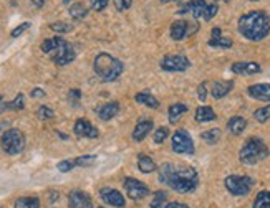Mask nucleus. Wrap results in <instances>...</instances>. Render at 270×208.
<instances>
[{"mask_svg":"<svg viewBox=\"0 0 270 208\" xmlns=\"http://www.w3.org/2000/svg\"><path fill=\"white\" fill-rule=\"evenodd\" d=\"M221 136H222L221 129L214 127V129H209V131H204L201 134V139H202L204 142H207V144L214 146V144H217V142H219Z\"/></svg>","mask_w":270,"mask_h":208,"instance_id":"28","label":"nucleus"},{"mask_svg":"<svg viewBox=\"0 0 270 208\" xmlns=\"http://www.w3.org/2000/svg\"><path fill=\"white\" fill-rule=\"evenodd\" d=\"M159 182L177 193H189L197 188L199 175L193 167H177L172 164H164L159 168Z\"/></svg>","mask_w":270,"mask_h":208,"instance_id":"1","label":"nucleus"},{"mask_svg":"<svg viewBox=\"0 0 270 208\" xmlns=\"http://www.w3.org/2000/svg\"><path fill=\"white\" fill-rule=\"evenodd\" d=\"M224 185L236 197H245V195L250 193L252 187H254V180L245 175H229L224 180Z\"/></svg>","mask_w":270,"mask_h":208,"instance_id":"6","label":"nucleus"},{"mask_svg":"<svg viewBox=\"0 0 270 208\" xmlns=\"http://www.w3.org/2000/svg\"><path fill=\"white\" fill-rule=\"evenodd\" d=\"M166 208H189L186 205V203H179V202H172L169 203V205H166Z\"/></svg>","mask_w":270,"mask_h":208,"instance_id":"47","label":"nucleus"},{"mask_svg":"<svg viewBox=\"0 0 270 208\" xmlns=\"http://www.w3.org/2000/svg\"><path fill=\"white\" fill-rule=\"evenodd\" d=\"M138 168L141 170L143 173H151L156 170V164L149 155H145V154H139L138 155Z\"/></svg>","mask_w":270,"mask_h":208,"instance_id":"25","label":"nucleus"},{"mask_svg":"<svg viewBox=\"0 0 270 208\" xmlns=\"http://www.w3.org/2000/svg\"><path fill=\"white\" fill-rule=\"evenodd\" d=\"M37 116H38V119H42V121H49V119H53L55 112L53 109H50L49 106H40L37 111Z\"/></svg>","mask_w":270,"mask_h":208,"instance_id":"36","label":"nucleus"},{"mask_svg":"<svg viewBox=\"0 0 270 208\" xmlns=\"http://www.w3.org/2000/svg\"><path fill=\"white\" fill-rule=\"evenodd\" d=\"M206 7H207V2H206V0H189L187 3H184V5L179 7L177 14H179V15L193 14L194 19H202Z\"/></svg>","mask_w":270,"mask_h":208,"instance_id":"12","label":"nucleus"},{"mask_svg":"<svg viewBox=\"0 0 270 208\" xmlns=\"http://www.w3.org/2000/svg\"><path fill=\"white\" fill-rule=\"evenodd\" d=\"M252 208H270V192L269 190L259 192V195H257L255 200H254Z\"/></svg>","mask_w":270,"mask_h":208,"instance_id":"30","label":"nucleus"},{"mask_svg":"<svg viewBox=\"0 0 270 208\" xmlns=\"http://www.w3.org/2000/svg\"><path fill=\"white\" fill-rule=\"evenodd\" d=\"M207 45L212 46V48H230V46H232V40L227 37L211 38V40L207 42Z\"/></svg>","mask_w":270,"mask_h":208,"instance_id":"32","label":"nucleus"},{"mask_svg":"<svg viewBox=\"0 0 270 208\" xmlns=\"http://www.w3.org/2000/svg\"><path fill=\"white\" fill-rule=\"evenodd\" d=\"M124 190L131 200H141L146 195H149V188L143 182H139L138 179H131V177L124 179Z\"/></svg>","mask_w":270,"mask_h":208,"instance_id":"10","label":"nucleus"},{"mask_svg":"<svg viewBox=\"0 0 270 208\" xmlns=\"http://www.w3.org/2000/svg\"><path fill=\"white\" fill-rule=\"evenodd\" d=\"M73 131L78 137H88V139H95L98 137V129L95 127L93 124L90 123V121L86 119H78L75 123V127H73Z\"/></svg>","mask_w":270,"mask_h":208,"instance_id":"14","label":"nucleus"},{"mask_svg":"<svg viewBox=\"0 0 270 208\" xmlns=\"http://www.w3.org/2000/svg\"><path fill=\"white\" fill-rule=\"evenodd\" d=\"M239 32L250 42H260L270 33V17L262 10H252L239 19Z\"/></svg>","mask_w":270,"mask_h":208,"instance_id":"2","label":"nucleus"},{"mask_svg":"<svg viewBox=\"0 0 270 208\" xmlns=\"http://www.w3.org/2000/svg\"><path fill=\"white\" fill-rule=\"evenodd\" d=\"M216 2H224V3H227V2H230V0H216Z\"/></svg>","mask_w":270,"mask_h":208,"instance_id":"52","label":"nucleus"},{"mask_svg":"<svg viewBox=\"0 0 270 208\" xmlns=\"http://www.w3.org/2000/svg\"><path fill=\"white\" fill-rule=\"evenodd\" d=\"M5 111H8V103L3 101V98L0 96V114H2V112H5Z\"/></svg>","mask_w":270,"mask_h":208,"instance_id":"48","label":"nucleus"},{"mask_svg":"<svg viewBox=\"0 0 270 208\" xmlns=\"http://www.w3.org/2000/svg\"><path fill=\"white\" fill-rule=\"evenodd\" d=\"M80 98H81V91L80 89H72L68 93V101L73 104V106H78V103H80Z\"/></svg>","mask_w":270,"mask_h":208,"instance_id":"41","label":"nucleus"},{"mask_svg":"<svg viewBox=\"0 0 270 208\" xmlns=\"http://www.w3.org/2000/svg\"><path fill=\"white\" fill-rule=\"evenodd\" d=\"M65 40L62 37H53V38H49V40H45L42 43V51L47 55H51L55 53L56 50L60 48V45H62Z\"/></svg>","mask_w":270,"mask_h":208,"instance_id":"26","label":"nucleus"},{"mask_svg":"<svg viewBox=\"0 0 270 208\" xmlns=\"http://www.w3.org/2000/svg\"><path fill=\"white\" fill-rule=\"evenodd\" d=\"M269 155V147L265 146V142L259 137H250L245 141V144L242 146L241 152H239V159L245 166H254L259 164L260 160L267 159Z\"/></svg>","mask_w":270,"mask_h":208,"instance_id":"4","label":"nucleus"},{"mask_svg":"<svg viewBox=\"0 0 270 208\" xmlns=\"http://www.w3.org/2000/svg\"><path fill=\"white\" fill-rule=\"evenodd\" d=\"M50 28L53 30V32H58V33H68L73 30V25L67 23V21H53V23L50 25Z\"/></svg>","mask_w":270,"mask_h":208,"instance_id":"34","label":"nucleus"},{"mask_svg":"<svg viewBox=\"0 0 270 208\" xmlns=\"http://www.w3.org/2000/svg\"><path fill=\"white\" fill-rule=\"evenodd\" d=\"M189 66H191V62L184 55H168L164 56L163 62H161V69H163V71L179 73V71H186Z\"/></svg>","mask_w":270,"mask_h":208,"instance_id":"8","label":"nucleus"},{"mask_svg":"<svg viewBox=\"0 0 270 208\" xmlns=\"http://www.w3.org/2000/svg\"><path fill=\"white\" fill-rule=\"evenodd\" d=\"M93 68H95V73H97L103 81L118 80L124 69L123 63H121L118 58H115V56L108 53H99L97 58H95Z\"/></svg>","mask_w":270,"mask_h":208,"instance_id":"3","label":"nucleus"},{"mask_svg":"<svg viewBox=\"0 0 270 208\" xmlns=\"http://www.w3.org/2000/svg\"><path fill=\"white\" fill-rule=\"evenodd\" d=\"M68 207L70 208H93V202L85 192L75 190L68 195Z\"/></svg>","mask_w":270,"mask_h":208,"instance_id":"13","label":"nucleus"},{"mask_svg":"<svg viewBox=\"0 0 270 208\" xmlns=\"http://www.w3.org/2000/svg\"><path fill=\"white\" fill-rule=\"evenodd\" d=\"M197 30H199V23H196V21L191 23V21H187V20H176V21H172V25H171V38L179 42L182 38L196 33Z\"/></svg>","mask_w":270,"mask_h":208,"instance_id":"9","label":"nucleus"},{"mask_svg":"<svg viewBox=\"0 0 270 208\" xmlns=\"http://www.w3.org/2000/svg\"><path fill=\"white\" fill-rule=\"evenodd\" d=\"M97 112H98V118L101 121H110L120 112V104L116 101L106 103V104H103L101 107H98Z\"/></svg>","mask_w":270,"mask_h":208,"instance_id":"19","label":"nucleus"},{"mask_svg":"<svg viewBox=\"0 0 270 208\" xmlns=\"http://www.w3.org/2000/svg\"><path fill=\"white\" fill-rule=\"evenodd\" d=\"M216 118L217 116L211 106H199L197 109H196V121H197V123H211V121H214Z\"/></svg>","mask_w":270,"mask_h":208,"instance_id":"22","label":"nucleus"},{"mask_svg":"<svg viewBox=\"0 0 270 208\" xmlns=\"http://www.w3.org/2000/svg\"><path fill=\"white\" fill-rule=\"evenodd\" d=\"M108 3H110V0H91V8L97 12H101L108 7Z\"/></svg>","mask_w":270,"mask_h":208,"instance_id":"43","label":"nucleus"},{"mask_svg":"<svg viewBox=\"0 0 270 208\" xmlns=\"http://www.w3.org/2000/svg\"><path fill=\"white\" fill-rule=\"evenodd\" d=\"M247 127V121L242 118V116H234V118L229 119L227 123V129L230 134H234V136H239V134H242L245 131Z\"/></svg>","mask_w":270,"mask_h":208,"instance_id":"21","label":"nucleus"},{"mask_svg":"<svg viewBox=\"0 0 270 208\" xmlns=\"http://www.w3.org/2000/svg\"><path fill=\"white\" fill-rule=\"evenodd\" d=\"M25 107V98L24 94H17V98L14 101L8 103V111H20Z\"/></svg>","mask_w":270,"mask_h":208,"instance_id":"35","label":"nucleus"},{"mask_svg":"<svg viewBox=\"0 0 270 208\" xmlns=\"http://www.w3.org/2000/svg\"><path fill=\"white\" fill-rule=\"evenodd\" d=\"M134 99H136V103L145 104V106L151 107V109H158V107H159V101L154 96H152L149 91H143V93H138L136 96H134Z\"/></svg>","mask_w":270,"mask_h":208,"instance_id":"24","label":"nucleus"},{"mask_svg":"<svg viewBox=\"0 0 270 208\" xmlns=\"http://www.w3.org/2000/svg\"><path fill=\"white\" fill-rule=\"evenodd\" d=\"M99 197H101L103 200L108 203V205H111L115 208H123L124 203H126L123 195H121L118 190H115V188H101Z\"/></svg>","mask_w":270,"mask_h":208,"instance_id":"15","label":"nucleus"},{"mask_svg":"<svg viewBox=\"0 0 270 208\" xmlns=\"http://www.w3.org/2000/svg\"><path fill=\"white\" fill-rule=\"evenodd\" d=\"M2 150L8 155H17L25 149V136L19 129H8L3 132L2 141H0Z\"/></svg>","mask_w":270,"mask_h":208,"instance_id":"5","label":"nucleus"},{"mask_svg":"<svg viewBox=\"0 0 270 208\" xmlns=\"http://www.w3.org/2000/svg\"><path fill=\"white\" fill-rule=\"evenodd\" d=\"M30 25H32V23H30V21H24V23H22V25H19V27H17V28H14V30H12L10 37H12V38H17V37H20V35L24 33L25 30H28V28H30Z\"/></svg>","mask_w":270,"mask_h":208,"instance_id":"40","label":"nucleus"},{"mask_svg":"<svg viewBox=\"0 0 270 208\" xmlns=\"http://www.w3.org/2000/svg\"><path fill=\"white\" fill-rule=\"evenodd\" d=\"M232 88H234V81H216V83H212L211 93L216 99H221L227 96Z\"/></svg>","mask_w":270,"mask_h":208,"instance_id":"20","label":"nucleus"},{"mask_svg":"<svg viewBox=\"0 0 270 208\" xmlns=\"http://www.w3.org/2000/svg\"><path fill=\"white\" fill-rule=\"evenodd\" d=\"M166 205H168V193L163 192V190L154 192V197L151 200V208H166Z\"/></svg>","mask_w":270,"mask_h":208,"instance_id":"31","label":"nucleus"},{"mask_svg":"<svg viewBox=\"0 0 270 208\" xmlns=\"http://www.w3.org/2000/svg\"><path fill=\"white\" fill-rule=\"evenodd\" d=\"M70 2V0H63V3H68Z\"/></svg>","mask_w":270,"mask_h":208,"instance_id":"53","label":"nucleus"},{"mask_svg":"<svg viewBox=\"0 0 270 208\" xmlns=\"http://www.w3.org/2000/svg\"><path fill=\"white\" fill-rule=\"evenodd\" d=\"M247 94L254 99H259V101L270 103V84H267V83L252 84L247 88Z\"/></svg>","mask_w":270,"mask_h":208,"instance_id":"16","label":"nucleus"},{"mask_svg":"<svg viewBox=\"0 0 270 208\" xmlns=\"http://www.w3.org/2000/svg\"><path fill=\"white\" fill-rule=\"evenodd\" d=\"M217 10H219V7H217V3H207V7H206V10H204V15H202V19L204 20H212L214 17L217 15Z\"/></svg>","mask_w":270,"mask_h":208,"instance_id":"39","label":"nucleus"},{"mask_svg":"<svg viewBox=\"0 0 270 208\" xmlns=\"http://www.w3.org/2000/svg\"><path fill=\"white\" fill-rule=\"evenodd\" d=\"M68 14H70V17H72V19L81 20V19H85V17L88 15V8H86L83 3L76 2V3H73V5H70Z\"/></svg>","mask_w":270,"mask_h":208,"instance_id":"27","label":"nucleus"},{"mask_svg":"<svg viewBox=\"0 0 270 208\" xmlns=\"http://www.w3.org/2000/svg\"><path fill=\"white\" fill-rule=\"evenodd\" d=\"M47 0H32V3L35 7H43V3H45Z\"/></svg>","mask_w":270,"mask_h":208,"instance_id":"50","label":"nucleus"},{"mask_svg":"<svg viewBox=\"0 0 270 208\" xmlns=\"http://www.w3.org/2000/svg\"><path fill=\"white\" fill-rule=\"evenodd\" d=\"M152 127H154L152 121H149V119L139 121V123L136 124V127H134V131H133V141H136V142L145 141L147 134L152 131Z\"/></svg>","mask_w":270,"mask_h":208,"instance_id":"18","label":"nucleus"},{"mask_svg":"<svg viewBox=\"0 0 270 208\" xmlns=\"http://www.w3.org/2000/svg\"><path fill=\"white\" fill-rule=\"evenodd\" d=\"M131 5H133V0H115V7H116V10L118 12L128 10Z\"/></svg>","mask_w":270,"mask_h":208,"instance_id":"42","label":"nucleus"},{"mask_svg":"<svg viewBox=\"0 0 270 208\" xmlns=\"http://www.w3.org/2000/svg\"><path fill=\"white\" fill-rule=\"evenodd\" d=\"M99 208H103V207H99Z\"/></svg>","mask_w":270,"mask_h":208,"instance_id":"55","label":"nucleus"},{"mask_svg":"<svg viewBox=\"0 0 270 208\" xmlns=\"http://www.w3.org/2000/svg\"><path fill=\"white\" fill-rule=\"evenodd\" d=\"M197 94H199V99H201V101H206V99H207V83H201V84H199Z\"/></svg>","mask_w":270,"mask_h":208,"instance_id":"45","label":"nucleus"},{"mask_svg":"<svg viewBox=\"0 0 270 208\" xmlns=\"http://www.w3.org/2000/svg\"><path fill=\"white\" fill-rule=\"evenodd\" d=\"M75 50H73V46L70 45L68 42H63L62 45H60V48L55 51V53H51V60L58 64V66H65V64L72 63L73 60H75Z\"/></svg>","mask_w":270,"mask_h":208,"instance_id":"11","label":"nucleus"},{"mask_svg":"<svg viewBox=\"0 0 270 208\" xmlns=\"http://www.w3.org/2000/svg\"><path fill=\"white\" fill-rule=\"evenodd\" d=\"M45 96V91H42L40 88H35L32 91V98H43Z\"/></svg>","mask_w":270,"mask_h":208,"instance_id":"46","label":"nucleus"},{"mask_svg":"<svg viewBox=\"0 0 270 208\" xmlns=\"http://www.w3.org/2000/svg\"><path fill=\"white\" fill-rule=\"evenodd\" d=\"M73 167H75V162H73V160H62V162L56 166V168H58L60 172H70Z\"/></svg>","mask_w":270,"mask_h":208,"instance_id":"44","label":"nucleus"},{"mask_svg":"<svg viewBox=\"0 0 270 208\" xmlns=\"http://www.w3.org/2000/svg\"><path fill=\"white\" fill-rule=\"evenodd\" d=\"M172 150L176 154H187V155H193L196 147L194 142L191 139L189 132L186 129H179V131L174 132L172 136Z\"/></svg>","mask_w":270,"mask_h":208,"instance_id":"7","label":"nucleus"},{"mask_svg":"<svg viewBox=\"0 0 270 208\" xmlns=\"http://www.w3.org/2000/svg\"><path fill=\"white\" fill-rule=\"evenodd\" d=\"M14 208H40V200L37 197H22L15 202Z\"/></svg>","mask_w":270,"mask_h":208,"instance_id":"29","label":"nucleus"},{"mask_svg":"<svg viewBox=\"0 0 270 208\" xmlns=\"http://www.w3.org/2000/svg\"><path fill=\"white\" fill-rule=\"evenodd\" d=\"M168 136H169V129L168 127H158L154 131V139H152V141H154L156 144H163V142L168 139Z\"/></svg>","mask_w":270,"mask_h":208,"instance_id":"37","label":"nucleus"},{"mask_svg":"<svg viewBox=\"0 0 270 208\" xmlns=\"http://www.w3.org/2000/svg\"><path fill=\"white\" fill-rule=\"evenodd\" d=\"M254 118H255V121H259V123H267V121H270V104L260 107V109H257L254 112Z\"/></svg>","mask_w":270,"mask_h":208,"instance_id":"33","label":"nucleus"},{"mask_svg":"<svg viewBox=\"0 0 270 208\" xmlns=\"http://www.w3.org/2000/svg\"><path fill=\"white\" fill-rule=\"evenodd\" d=\"M163 3H168V2H177V3H181V5H184V3H187L189 0H161Z\"/></svg>","mask_w":270,"mask_h":208,"instance_id":"49","label":"nucleus"},{"mask_svg":"<svg viewBox=\"0 0 270 208\" xmlns=\"http://www.w3.org/2000/svg\"><path fill=\"white\" fill-rule=\"evenodd\" d=\"M230 69H232V73H236V75H255V73H260L262 68L255 62H237L230 66Z\"/></svg>","mask_w":270,"mask_h":208,"instance_id":"17","label":"nucleus"},{"mask_svg":"<svg viewBox=\"0 0 270 208\" xmlns=\"http://www.w3.org/2000/svg\"><path fill=\"white\" fill-rule=\"evenodd\" d=\"M95 160H97L95 155H81V157L75 159L73 162H75V166L78 167H88L91 164H95Z\"/></svg>","mask_w":270,"mask_h":208,"instance_id":"38","label":"nucleus"},{"mask_svg":"<svg viewBox=\"0 0 270 208\" xmlns=\"http://www.w3.org/2000/svg\"><path fill=\"white\" fill-rule=\"evenodd\" d=\"M58 136L62 137V139H68V136H67V134H62V132H58Z\"/></svg>","mask_w":270,"mask_h":208,"instance_id":"51","label":"nucleus"},{"mask_svg":"<svg viewBox=\"0 0 270 208\" xmlns=\"http://www.w3.org/2000/svg\"><path fill=\"white\" fill-rule=\"evenodd\" d=\"M187 112V106L182 103H174L169 106V123L176 124L177 121H179L182 116H184Z\"/></svg>","mask_w":270,"mask_h":208,"instance_id":"23","label":"nucleus"},{"mask_svg":"<svg viewBox=\"0 0 270 208\" xmlns=\"http://www.w3.org/2000/svg\"><path fill=\"white\" fill-rule=\"evenodd\" d=\"M252 2H259V0H252Z\"/></svg>","mask_w":270,"mask_h":208,"instance_id":"54","label":"nucleus"}]
</instances>
